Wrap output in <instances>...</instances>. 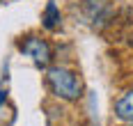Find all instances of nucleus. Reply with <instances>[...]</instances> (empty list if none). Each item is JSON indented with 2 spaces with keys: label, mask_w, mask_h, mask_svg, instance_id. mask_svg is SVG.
I'll return each instance as SVG.
<instances>
[{
  "label": "nucleus",
  "mask_w": 133,
  "mask_h": 126,
  "mask_svg": "<svg viewBox=\"0 0 133 126\" xmlns=\"http://www.w3.org/2000/svg\"><path fill=\"white\" fill-rule=\"evenodd\" d=\"M46 85L62 101H78L83 96L80 76L74 69H66V67H51L46 71Z\"/></svg>",
  "instance_id": "1"
},
{
  "label": "nucleus",
  "mask_w": 133,
  "mask_h": 126,
  "mask_svg": "<svg viewBox=\"0 0 133 126\" xmlns=\"http://www.w3.org/2000/svg\"><path fill=\"white\" fill-rule=\"evenodd\" d=\"M18 48H21V53H25L39 69H46V67L53 62V48H51V44L46 41V39H41V37H35V34L23 37V41H18Z\"/></svg>",
  "instance_id": "2"
},
{
  "label": "nucleus",
  "mask_w": 133,
  "mask_h": 126,
  "mask_svg": "<svg viewBox=\"0 0 133 126\" xmlns=\"http://www.w3.org/2000/svg\"><path fill=\"white\" fill-rule=\"evenodd\" d=\"M112 9L110 0H83V14L87 16L92 23H103Z\"/></svg>",
  "instance_id": "3"
},
{
  "label": "nucleus",
  "mask_w": 133,
  "mask_h": 126,
  "mask_svg": "<svg viewBox=\"0 0 133 126\" xmlns=\"http://www.w3.org/2000/svg\"><path fill=\"white\" fill-rule=\"evenodd\" d=\"M115 117L122 122H133V89L124 92L117 101H115Z\"/></svg>",
  "instance_id": "4"
},
{
  "label": "nucleus",
  "mask_w": 133,
  "mask_h": 126,
  "mask_svg": "<svg viewBox=\"0 0 133 126\" xmlns=\"http://www.w3.org/2000/svg\"><path fill=\"white\" fill-rule=\"evenodd\" d=\"M41 21H44V28H46V30H55L57 25H60L62 14H60V9H57V5H55V2H48V5H46Z\"/></svg>",
  "instance_id": "5"
},
{
  "label": "nucleus",
  "mask_w": 133,
  "mask_h": 126,
  "mask_svg": "<svg viewBox=\"0 0 133 126\" xmlns=\"http://www.w3.org/2000/svg\"><path fill=\"white\" fill-rule=\"evenodd\" d=\"M126 126H133V122H129V124H126Z\"/></svg>",
  "instance_id": "6"
}]
</instances>
